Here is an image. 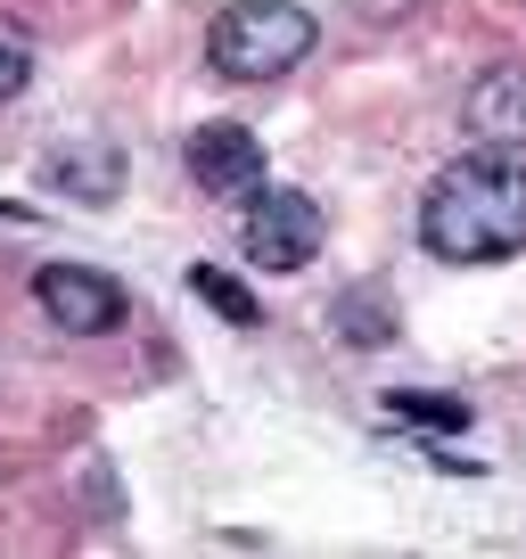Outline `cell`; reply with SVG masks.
Here are the masks:
<instances>
[{
  "mask_svg": "<svg viewBox=\"0 0 526 559\" xmlns=\"http://www.w3.org/2000/svg\"><path fill=\"white\" fill-rule=\"evenodd\" d=\"M41 181H50V190H67L74 206H107V198L123 190V148L116 140H67V148H50V157H41Z\"/></svg>",
  "mask_w": 526,
  "mask_h": 559,
  "instance_id": "obj_7",
  "label": "cell"
},
{
  "mask_svg": "<svg viewBox=\"0 0 526 559\" xmlns=\"http://www.w3.org/2000/svg\"><path fill=\"white\" fill-rule=\"evenodd\" d=\"M330 321H337V337H354V346H386V337H395V305H386L379 288H346V297L330 305Z\"/></svg>",
  "mask_w": 526,
  "mask_h": 559,
  "instance_id": "obj_8",
  "label": "cell"
},
{
  "mask_svg": "<svg viewBox=\"0 0 526 559\" xmlns=\"http://www.w3.org/2000/svg\"><path fill=\"white\" fill-rule=\"evenodd\" d=\"M34 67H41V41H34V25L0 9V99H25Z\"/></svg>",
  "mask_w": 526,
  "mask_h": 559,
  "instance_id": "obj_11",
  "label": "cell"
},
{
  "mask_svg": "<svg viewBox=\"0 0 526 559\" xmlns=\"http://www.w3.org/2000/svg\"><path fill=\"white\" fill-rule=\"evenodd\" d=\"M34 305H41V321L67 330V337H107V330L132 321L123 280L91 272V263H41V272H34Z\"/></svg>",
  "mask_w": 526,
  "mask_h": 559,
  "instance_id": "obj_4",
  "label": "cell"
},
{
  "mask_svg": "<svg viewBox=\"0 0 526 559\" xmlns=\"http://www.w3.org/2000/svg\"><path fill=\"white\" fill-rule=\"evenodd\" d=\"M386 412L411 419V428H437V437H461V428H469V403L461 395H420V386H386Z\"/></svg>",
  "mask_w": 526,
  "mask_h": 559,
  "instance_id": "obj_9",
  "label": "cell"
},
{
  "mask_svg": "<svg viewBox=\"0 0 526 559\" xmlns=\"http://www.w3.org/2000/svg\"><path fill=\"white\" fill-rule=\"evenodd\" d=\"M461 123H469L486 148H526V67H486L461 91Z\"/></svg>",
  "mask_w": 526,
  "mask_h": 559,
  "instance_id": "obj_6",
  "label": "cell"
},
{
  "mask_svg": "<svg viewBox=\"0 0 526 559\" xmlns=\"http://www.w3.org/2000/svg\"><path fill=\"white\" fill-rule=\"evenodd\" d=\"M181 157H190V181L206 198H255L263 190V140L247 123H198Z\"/></svg>",
  "mask_w": 526,
  "mask_h": 559,
  "instance_id": "obj_5",
  "label": "cell"
},
{
  "mask_svg": "<svg viewBox=\"0 0 526 559\" xmlns=\"http://www.w3.org/2000/svg\"><path fill=\"white\" fill-rule=\"evenodd\" d=\"M247 255L263 263V272H304V263L321 255V239H330V223H321V198L304 190H272L263 181L255 198H247Z\"/></svg>",
  "mask_w": 526,
  "mask_h": 559,
  "instance_id": "obj_3",
  "label": "cell"
},
{
  "mask_svg": "<svg viewBox=\"0 0 526 559\" xmlns=\"http://www.w3.org/2000/svg\"><path fill=\"white\" fill-rule=\"evenodd\" d=\"M313 41H321V25L297 0H230L206 25V67L223 83H280V74H297L313 58Z\"/></svg>",
  "mask_w": 526,
  "mask_h": 559,
  "instance_id": "obj_2",
  "label": "cell"
},
{
  "mask_svg": "<svg viewBox=\"0 0 526 559\" xmlns=\"http://www.w3.org/2000/svg\"><path fill=\"white\" fill-rule=\"evenodd\" d=\"M190 297H198V305H214V313H223L230 330H255V321H263V305L247 297V288H239L230 272H214V263H190Z\"/></svg>",
  "mask_w": 526,
  "mask_h": 559,
  "instance_id": "obj_10",
  "label": "cell"
},
{
  "mask_svg": "<svg viewBox=\"0 0 526 559\" xmlns=\"http://www.w3.org/2000/svg\"><path fill=\"white\" fill-rule=\"evenodd\" d=\"M420 247L444 263H510L526 255V157L477 148L444 165L420 198Z\"/></svg>",
  "mask_w": 526,
  "mask_h": 559,
  "instance_id": "obj_1",
  "label": "cell"
}]
</instances>
